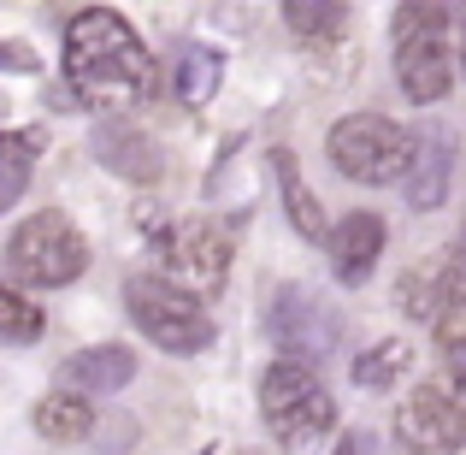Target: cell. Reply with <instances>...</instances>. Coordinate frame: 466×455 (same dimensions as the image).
<instances>
[{"mask_svg": "<svg viewBox=\"0 0 466 455\" xmlns=\"http://www.w3.org/2000/svg\"><path fill=\"white\" fill-rule=\"evenodd\" d=\"M66 78H71V89H77V101L106 107V113H130V107H142L159 89L154 54L142 47V36L106 6H89V12L71 18Z\"/></svg>", "mask_w": 466, "mask_h": 455, "instance_id": "6da1fadb", "label": "cell"}, {"mask_svg": "<svg viewBox=\"0 0 466 455\" xmlns=\"http://www.w3.org/2000/svg\"><path fill=\"white\" fill-rule=\"evenodd\" d=\"M260 414H266V426H272L278 444L296 450V455L319 450L330 432H337V402H330V390L319 385L313 367H301V361H278L272 373L260 378Z\"/></svg>", "mask_w": 466, "mask_h": 455, "instance_id": "7a4b0ae2", "label": "cell"}, {"mask_svg": "<svg viewBox=\"0 0 466 455\" xmlns=\"http://www.w3.org/2000/svg\"><path fill=\"white\" fill-rule=\"evenodd\" d=\"M137 225H148L154 261L166 266V278L189 296H218L230 278V237L207 219H166V213H137Z\"/></svg>", "mask_w": 466, "mask_h": 455, "instance_id": "3957f363", "label": "cell"}, {"mask_svg": "<svg viewBox=\"0 0 466 455\" xmlns=\"http://www.w3.org/2000/svg\"><path fill=\"white\" fill-rule=\"evenodd\" d=\"M325 149H330V166L354 183H408L413 160H420V137L384 113H349L330 125Z\"/></svg>", "mask_w": 466, "mask_h": 455, "instance_id": "277c9868", "label": "cell"}, {"mask_svg": "<svg viewBox=\"0 0 466 455\" xmlns=\"http://www.w3.org/2000/svg\"><path fill=\"white\" fill-rule=\"evenodd\" d=\"M6 266H12V278L30 284V290H66V284H77L83 266H89V243H83V231L71 225L66 213L42 207V213H30L12 231Z\"/></svg>", "mask_w": 466, "mask_h": 455, "instance_id": "5b68a950", "label": "cell"}, {"mask_svg": "<svg viewBox=\"0 0 466 455\" xmlns=\"http://www.w3.org/2000/svg\"><path fill=\"white\" fill-rule=\"evenodd\" d=\"M125 307H130L142 337L159 343L166 355H201L213 343V319H207L201 296L177 290L166 273H137L125 284Z\"/></svg>", "mask_w": 466, "mask_h": 455, "instance_id": "8992f818", "label": "cell"}, {"mask_svg": "<svg viewBox=\"0 0 466 455\" xmlns=\"http://www.w3.org/2000/svg\"><path fill=\"white\" fill-rule=\"evenodd\" d=\"M266 326H272L284 361H301V367L325 361V355L337 349V337H342V319L330 314V302L319 296L313 284H284V290H278Z\"/></svg>", "mask_w": 466, "mask_h": 455, "instance_id": "52a82bcc", "label": "cell"}, {"mask_svg": "<svg viewBox=\"0 0 466 455\" xmlns=\"http://www.w3.org/2000/svg\"><path fill=\"white\" fill-rule=\"evenodd\" d=\"M396 438L413 455H455L466 444V402H455L443 385H420L396 408Z\"/></svg>", "mask_w": 466, "mask_h": 455, "instance_id": "ba28073f", "label": "cell"}, {"mask_svg": "<svg viewBox=\"0 0 466 455\" xmlns=\"http://www.w3.org/2000/svg\"><path fill=\"white\" fill-rule=\"evenodd\" d=\"M401 307H408L413 319H425V326H443V319H461L466 314V266L455 254H443V261L431 266H413L408 278H401Z\"/></svg>", "mask_w": 466, "mask_h": 455, "instance_id": "9c48e42d", "label": "cell"}, {"mask_svg": "<svg viewBox=\"0 0 466 455\" xmlns=\"http://www.w3.org/2000/svg\"><path fill=\"white\" fill-rule=\"evenodd\" d=\"M89 149L106 171H118V178H130V183H159V171H166V149H159L142 125H125V119L95 125Z\"/></svg>", "mask_w": 466, "mask_h": 455, "instance_id": "30bf717a", "label": "cell"}, {"mask_svg": "<svg viewBox=\"0 0 466 455\" xmlns=\"http://www.w3.org/2000/svg\"><path fill=\"white\" fill-rule=\"evenodd\" d=\"M396 83L413 107H431L455 89V59H449L443 36H425V42H401L396 47Z\"/></svg>", "mask_w": 466, "mask_h": 455, "instance_id": "8fae6325", "label": "cell"}, {"mask_svg": "<svg viewBox=\"0 0 466 455\" xmlns=\"http://www.w3.org/2000/svg\"><path fill=\"white\" fill-rule=\"evenodd\" d=\"M384 219L378 213H349V219H337V231H330V266H337V278L342 284H366L372 278V266H378V254H384Z\"/></svg>", "mask_w": 466, "mask_h": 455, "instance_id": "7c38bea8", "label": "cell"}, {"mask_svg": "<svg viewBox=\"0 0 466 455\" xmlns=\"http://www.w3.org/2000/svg\"><path fill=\"white\" fill-rule=\"evenodd\" d=\"M66 385L77 390V397H113V390H125L130 378H137V355L125 349V343H95V349H77L66 367Z\"/></svg>", "mask_w": 466, "mask_h": 455, "instance_id": "4fadbf2b", "label": "cell"}, {"mask_svg": "<svg viewBox=\"0 0 466 455\" xmlns=\"http://www.w3.org/2000/svg\"><path fill=\"white\" fill-rule=\"evenodd\" d=\"M272 171H278V195H284V219H289V225H296L308 243H330L325 207H319V195L308 190V178H301V160L289 154V149H278V154H272Z\"/></svg>", "mask_w": 466, "mask_h": 455, "instance_id": "5bb4252c", "label": "cell"}, {"mask_svg": "<svg viewBox=\"0 0 466 455\" xmlns=\"http://www.w3.org/2000/svg\"><path fill=\"white\" fill-rule=\"evenodd\" d=\"M218 78H225V54L207 42H189L177 47V66H171V95L183 107H207L218 95Z\"/></svg>", "mask_w": 466, "mask_h": 455, "instance_id": "9a60e30c", "label": "cell"}, {"mask_svg": "<svg viewBox=\"0 0 466 455\" xmlns=\"http://www.w3.org/2000/svg\"><path fill=\"white\" fill-rule=\"evenodd\" d=\"M35 432L47 438V444H77V438L95 432V402L77 397V390H54V397L35 402Z\"/></svg>", "mask_w": 466, "mask_h": 455, "instance_id": "2e32d148", "label": "cell"}, {"mask_svg": "<svg viewBox=\"0 0 466 455\" xmlns=\"http://www.w3.org/2000/svg\"><path fill=\"white\" fill-rule=\"evenodd\" d=\"M443 195H449V142L420 137V160H413V171H408V207L431 213Z\"/></svg>", "mask_w": 466, "mask_h": 455, "instance_id": "e0dca14e", "label": "cell"}, {"mask_svg": "<svg viewBox=\"0 0 466 455\" xmlns=\"http://www.w3.org/2000/svg\"><path fill=\"white\" fill-rule=\"evenodd\" d=\"M408 367H413V349L401 337H384L378 349H366L360 361H354V385H360V390H390Z\"/></svg>", "mask_w": 466, "mask_h": 455, "instance_id": "ac0fdd59", "label": "cell"}, {"mask_svg": "<svg viewBox=\"0 0 466 455\" xmlns=\"http://www.w3.org/2000/svg\"><path fill=\"white\" fill-rule=\"evenodd\" d=\"M42 307H35L24 290H12V284H0V343H35L42 337Z\"/></svg>", "mask_w": 466, "mask_h": 455, "instance_id": "d6986e66", "label": "cell"}, {"mask_svg": "<svg viewBox=\"0 0 466 455\" xmlns=\"http://www.w3.org/2000/svg\"><path fill=\"white\" fill-rule=\"evenodd\" d=\"M342 18H349V12H342L337 0H284V24L296 36H330Z\"/></svg>", "mask_w": 466, "mask_h": 455, "instance_id": "ffe728a7", "label": "cell"}, {"mask_svg": "<svg viewBox=\"0 0 466 455\" xmlns=\"http://www.w3.org/2000/svg\"><path fill=\"white\" fill-rule=\"evenodd\" d=\"M449 12L443 6H420V0H408V6H396V47L401 42H425V36H443Z\"/></svg>", "mask_w": 466, "mask_h": 455, "instance_id": "44dd1931", "label": "cell"}, {"mask_svg": "<svg viewBox=\"0 0 466 455\" xmlns=\"http://www.w3.org/2000/svg\"><path fill=\"white\" fill-rule=\"evenodd\" d=\"M42 149H47V130H0V160H12V166H30Z\"/></svg>", "mask_w": 466, "mask_h": 455, "instance_id": "7402d4cb", "label": "cell"}, {"mask_svg": "<svg viewBox=\"0 0 466 455\" xmlns=\"http://www.w3.org/2000/svg\"><path fill=\"white\" fill-rule=\"evenodd\" d=\"M30 190V166H12V160H0V213H6L18 195Z\"/></svg>", "mask_w": 466, "mask_h": 455, "instance_id": "603a6c76", "label": "cell"}, {"mask_svg": "<svg viewBox=\"0 0 466 455\" xmlns=\"http://www.w3.org/2000/svg\"><path fill=\"white\" fill-rule=\"evenodd\" d=\"M0 66H6V71H35V54L18 47V42H0Z\"/></svg>", "mask_w": 466, "mask_h": 455, "instance_id": "cb8c5ba5", "label": "cell"}, {"mask_svg": "<svg viewBox=\"0 0 466 455\" xmlns=\"http://www.w3.org/2000/svg\"><path fill=\"white\" fill-rule=\"evenodd\" d=\"M330 455H378V438H372V432H349Z\"/></svg>", "mask_w": 466, "mask_h": 455, "instance_id": "d4e9b609", "label": "cell"}, {"mask_svg": "<svg viewBox=\"0 0 466 455\" xmlns=\"http://www.w3.org/2000/svg\"><path fill=\"white\" fill-rule=\"evenodd\" d=\"M0 119H6V95H0Z\"/></svg>", "mask_w": 466, "mask_h": 455, "instance_id": "484cf974", "label": "cell"}, {"mask_svg": "<svg viewBox=\"0 0 466 455\" xmlns=\"http://www.w3.org/2000/svg\"><path fill=\"white\" fill-rule=\"evenodd\" d=\"M461 71H466V47H461Z\"/></svg>", "mask_w": 466, "mask_h": 455, "instance_id": "4316f807", "label": "cell"}]
</instances>
